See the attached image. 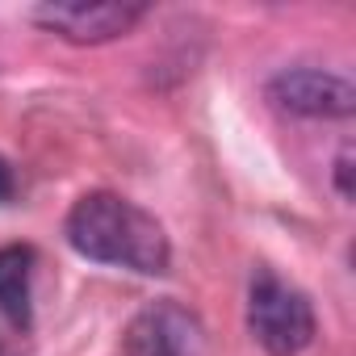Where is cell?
<instances>
[{
	"label": "cell",
	"instance_id": "7",
	"mask_svg": "<svg viewBox=\"0 0 356 356\" xmlns=\"http://www.w3.org/2000/svg\"><path fill=\"white\" fill-rule=\"evenodd\" d=\"M352 172H356V163H352V143H343L339 147V155H335V193L343 197V202H352Z\"/></svg>",
	"mask_w": 356,
	"mask_h": 356
},
{
	"label": "cell",
	"instance_id": "2",
	"mask_svg": "<svg viewBox=\"0 0 356 356\" xmlns=\"http://www.w3.org/2000/svg\"><path fill=\"white\" fill-rule=\"evenodd\" d=\"M248 331L268 356H298L314 343L318 323L310 298L298 285L281 281L268 268H256L248 285Z\"/></svg>",
	"mask_w": 356,
	"mask_h": 356
},
{
	"label": "cell",
	"instance_id": "3",
	"mask_svg": "<svg viewBox=\"0 0 356 356\" xmlns=\"http://www.w3.org/2000/svg\"><path fill=\"white\" fill-rule=\"evenodd\" d=\"M268 101L281 113L293 118H352L356 113V88L323 67H285L264 84Z\"/></svg>",
	"mask_w": 356,
	"mask_h": 356
},
{
	"label": "cell",
	"instance_id": "6",
	"mask_svg": "<svg viewBox=\"0 0 356 356\" xmlns=\"http://www.w3.org/2000/svg\"><path fill=\"white\" fill-rule=\"evenodd\" d=\"M0 314L22 331L34 323V248L26 243L0 248Z\"/></svg>",
	"mask_w": 356,
	"mask_h": 356
},
{
	"label": "cell",
	"instance_id": "1",
	"mask_svg": "<svg viewBox=\"0 0 356 356\" xmlns=\"http://www.w3.org/2000/svg\"><path fill=\"white\" fill-rule=\"evenodd\" d=\"M63 231H67V243L84 260H97L109 268L159 277L172 264V243H168L163 222L122 193H105V189L84 193L72 206Z\"/></svg>",
	"mask_w": 356,
	"mask_h": 356
},
{
	"label": "cell",
	"instance_id": "4",
	"mask_svg": "<svg viewBox=\"0 0 356 356\" xmlns=\"http://www.w3.org/2000/svg\"><path fill=\"white\" fill-rule=\"evenodd\" d=\"M118 356H202V323L168 298L151 302L126 323Z\"/></svg>",
	"mask_w": 356,
	"mask_h": 356
},
{
	"label": "cell",
	"instance_id": "8",
	"mask_svg": "<svg viewBox=\"0 0 356 356\" xmlns=\"http://www.w3.org/2000/svg\"><path fill=\"white\" fill-rule=\"evenodd\" d=\"M13 197V168L0 159V202H9Z\"/></svg>",
	"mask_w": 356,
	"mask_h": 356
},
{
	"label": "cell",
	"instance_id": "5",
	"mask_svg": "<svg viewBox=\"0 0 356 356\" xmlns=\"http://www.w3.org/2000/svg\"><path fill=\"white\" fill-rule=\"evenodd\" d=\"M147 17V5H38L34 22L76 47H97V42H113L122 34H130L138 22Z\"/></svg>",
	"mask_w": 356,
	"mask_h": 356
}]
</instances>
